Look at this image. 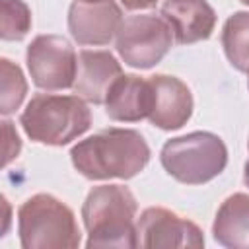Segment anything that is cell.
<instances>
[{
    "label": "cell",
    "mask_w": 249,
    "mask_h": 249,
    "mask_svg": "<svg viewBox=\"0 0 249 249\" xmlns=\"http://www.w3.org/2000/svg\"><path fill=\"white\" fill-rule=\"evenodd\" d=\"M70 158L78 173L88 179H130L150 161V148L138 130L107 128L78 142Z\"/></svg>",
    "instance_id": "1"
},
{
    "label": "cell",
    "mask_w": 249,
    "mask_h": 249,
    "mask_svg": "<svg viewBox=\"0 0 249 249\" xmlns=\"http://www.w3.org/2000/svg\"><path fill=\"white\" fill-rule=\"evenodd\" d=\"M136 198L123 185L93 187L82 206L88 247H138Z\"/></svg>",
    "instance_id": "2"
},
{
    "label": "cell",
    "mask_w": 249,
    "mask_h": 249,
    "mask_svg": "<svg viewBox=\"0 0 249 249\" xmlns=\"http://www.w3.org/2000/svg\"><path fill=\"white\" fill-rule=\"evenodd\" d=\"M19 123L33 142L64 146L89 128L91 113L80 95L39 93L31 97Z\"/></svg>",
    "instance_id": "3"
},
{
    "label": "cell",
    "mask_w": 249,
    "mask_h": 249,
    "mask_svg": "<svg viewBox=\"0 0 249 249\" xmlns=\"http://www.w3.org/2000/svg\"><path fill=\"white\" fill-rule=\"evenodd\" d=\"M18 230L23 249H74L80 230L74 212L53 195H33L18 210Z\"/></svg>",
    "instance_id": "4"
},
{
    "label": "cell",
    "mask_w": 249,
    "mask_h": 249,
    "mask_svg": "<svg viewBox=\"0 0 249 249\" xmlns=\"http://www.w3.org/2000/svg\"><path fill=\"white\" fill-rule=\"evenodd\" d=\"M160 160L163 169L179 183L202 185L224 171L228 150L218 134L196 130L167 140Z\"/></svg>",
    "instance_id": "5"
},
{
    "label": "cell",
    "mask_w": 249,
    "mask_h": 249,
    "mask_svg": "<svg viewBox=\"0 0 249 249\" xmlns=\"http://www.w3.org/2000/svg\"><path fill=\"white\" fill-rule=\"evenodd\" d=\"M173 31L163 18L130 16L117 31V51L132 68L156 66L171 49Z\"/></svg>",
    "instance_id": "6"
},
{
    "label": "cell",
    "mask_w": 249,
    "mask_h": 249,
    "mask_svg": "<svg viewBox=\"0 0 249 249\" xmlns=\"http://www.w3.org/2000/svg\"><path fill=\"white\" fill-rule=\"evenodd\" d=\"M27 68L37 88L47 91L68 89L76 82L78 56L60 35H39L27 47Z\"/></svg>",
    "instance_id": "7"
},
{
    "label": "cell",
    "mask_w": 249,
    "mask_h": 249,
    "mask_svg": "<svg viewBox=\"0 0 249 249\" xmlns=\"http://www.w3.org/2000/svg\"><path fill=\"white\" fill-rule=\"evenodd\" d=\"M138 245L142 247H202L204 235L191 220L160 206L146 208L138 218Z\"/></svg>",
    "instance_id": "8"
},
{
    "label": "cell",
    "mask_w": 249,
    "mask_h": 249,
    "mask_svg": "<svg viewBox=\"0 0 249 249\" xmlns=\"http://www.w3.org/2000/svg\"><path fill=\"white\" fill-rule=\"evenodd\" d=\"M123 23L115 0H74L68 12V29L80 45H107Z\"/></svg>",
    "instance_id": "9"
},
{
    "label": "cell",
    "mask_w": 249,
    "mask_h": 249,
    "mask_svg": "<svg viewBox=\"0 0 249 249\" xmlns=\"http://www.w3.org/2000/svg\"><path fill=\"white\" fill-rule=\"evenodd\" d=\"M152 86V111L150 123L163 130L181 128L193 113L191 89L175 76L158 74L148 78Z\"/></svg>",
    "instance_id": "10"
},
{
    "label": "cell",
    "mask_w": 249,
    "mask_h": 249,
    "mask_svg": "<svg viewBox=\"0 0 249 249\" xmlns=\"http://www.w3.org/2000/svg\"><path fill=\"white\" fill-rule=\"evenodd\" d=\"M161 18L169 23L179 45L206 41L216 25V14L206 0H165Z\"/></svg>",
    "instance_id": "11"
},
{
    "label": "cell",
    "mask_w": 249,
    "mask_h": 249,
    "mask_svg": "<svg viewBox=\"0 0 249 249\" xmlns=\"http://www.w3.org/2000/svg\"><path fill=\"white\" fill-rule=\"evenodd\" d=\"M119 76H123L121 64L109 51H82L78 54L74 89L84 101L105 103V97Z\"/></svg>",
    "instance_id": "12"
},
{
    "label": "cell",
    "mask_w": 249,
    "mask_h": 249,
    "mask_svg": "<svg viewBox=\"0 0 249 249\" xmlns=\"http://www.w3.org/2000/svg\"><path fill=\"white\" fill-rule=\"evenodd\" d=\"M105 111L109 119L123 123H136L148 119L152 111L150 80L134 74L119 76L105 97Z\"/></svg>",
    "instance_id": "13"
},
{
    "label": "cell",
    "mask_w": 249,
    "mask_h": 249,
    "mask_svg": "<svg viewBox=\"0 0 249 249\" xmlns=\"http://www.w3.org/2000/svg\"><path fill=\"white\" fill-rule=\"evenodd\" d=\"M214 239L230 249H249V195L228 196L212 224Z\"/></svg>",
    "instance_id": "14"
},
{
    "label": "cell",
    "mask_w": 249,
    "mask_h": 249,
    "mask_svg": "<svg viewBox=\"0 0 249 249\" xmlns=\"http://www.w3.org/2000/svg\"><path fill=\"white\" fill-rule=\"evenodd\" d=\"M222 45L230 64L239 70H249V12H235L228 18L222 29Z\"/></svg>",
    "instance_id": "15"
},
{
    "label": "cell",
    "mask_w": 249,
    "mask_h": 249,
    "mask_svg": "<svg viewBox=\"0 0 249 249\" xmlns=\"http://www.w3.org/2000/svg\"><path fill=\"white\" fill-rule=\"evenodd\" d=\"M27 93V82L18 64L8 58L0 60V113L12 115L19 109Z\"/></svg>",
    "instance_id": "16"
},
{
    "label": "cell",
    "mask_w": 249,
    "mask_h": 249,
    "mask_svg": "<svg viewBox=\"0 0 249 249\" xmlns=\"http://www.w3.org/2000/svg\"><path fill=\"white\" fill-rule=\"evenodd\" d=\"M0 35L4 41H19L31 29V12L23 0H2Z\"/></svg>",
    "instance_id": "17"
},
{
    "label": "cell",
    "mask_w": 249,
    "mask_h": 249,
    "mask_svg": "<svg viewBox=\"0 0 249 249\" xmlns=\"http://www.w3.org/2000/svg\"><path fill=\"white\" fill-rule=\"evenodd\" d=\"M2 130H4V165H8L14 158H18L19 154V148H21V140L16 132V128L12 126L10 121H4L2 123Z\"/></svg>",
    "instance_id": "18"
},
{
    "label": "cell",
    "mask_w": 249,
    "mask_h": 249,
    "mask_svg": "<svg viewBox=\"0 0 249 249\" xmlns=\"http://www.w3.org/2000/svg\"><path fill=\"white\" fill-rule=\"evenodd\" d=\"M126 10H148L158 4V0H121Z\"/></svg>",
    "instance_id": "19"
},
{
    "label": "cell",
    "mask_w": 249,
    "mask_h": 249,
    "mask_svg": "<svg viewBox=\"0 0 249 249\" xmlns=\"http://www.w3.org/2000/svg\"><path fill=\"white\" fill-rule=\"evenodd\" d=\"M243 179H245V185L249 187V160H247V163H245V173H243Z\"/></svg>",
    "instance_id": "20"
},
{
    "label": "cell",
    "mask_w": 249,
    "mask_h": 249,
    "mask_svg": "<svg viewBox=\"0 0 249 249\" xmlns=\"http://www.w3.org/2000/svg\"><path fill=\"white\" fill-rule=\"evenodd\" d=\"M241 2H243V4H247V6H249V0H241Z\"/></svg>",
    "instance_id": "21"
},
{
    "label": "cell",
    "mask_w": 249,
    "mask_h": 249,
    "mask_svg": "<svg viewBox=\"0 0 249 249\" xmlns=\"http://www.w3.org/2000/svg\"><path fill=\"white\" fill-rule=\"evenodd\" d=\"M247 76H249V70H247ZM247 86H249V78H247Z\"/></svg>",
    "instance_id": "22"
},
{
    "label": "cell",
    "mask_w": 249,
    "mask_h": 249,
    "mask_svg": "<svg viewBox=\"0 0 249 249\" xmlns=\"http://www.w3.org/2000/svg\"><path fill=\"white\" fill-rule=\"evenodd\" d=\"M247 148H249V142H247Z\"/></svg>",
    "instance_id": "23"
}]
</instances>
